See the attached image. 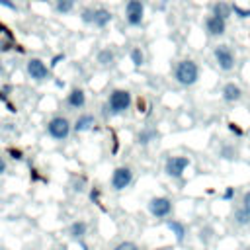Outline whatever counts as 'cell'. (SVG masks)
<instances>
[{"label": "cell", "instance_id": "cell-1", "mask_svg": "<svg viewBox=\"0 0 250 250\" xmlns=\"http://www.w3.org/2000/svg\"><path fill=\"white\" fill-rule=\"evenodd\" d=\"M174 78H176V82L182 84V86H193V84L199 80V66H197L193 61L184 59V61H180V62L176 64V68H174Z\"/></svg>", "mask_w": 250, "mask_h": 250}, {"label": "cell", "instance_id": "cell-2", "mask_svg": "<svg viewBox=\"0 0 250 250\" xmlns=\"http://www.w3.org/2000/svg\"><path fill=\"white\" fill-rule=\"evenodd\" d=\"M133 100H131V94L127 90H121V88H115L109 92L107 96V109L111 113H123L131 107Z\"/></svg>", "mask_w": 250, "mask_h": 250}, {"label": "cell", "instance_id": "cell-3", "mask_svg": "<svg viewBox=\"0 0 250 250\" xmlns=\"http://www.w3.org/2000/svg\"><path fill=\"white\" fill-rule=\"evenodd\" d=\"M47 133L55 141H64L70 135V121L64 115H55L47 123Z\"/></svg>", "mask_w": 250, "mask_h": 250}, {"label": "cell", "instance_id": "cell-4", "mask_svg": "<svg viewBox=\"0 0 250 250\" xmlns=\"http://www.w3.org/2000/svg\"><path fill=\"white\" fill-rule=\"evenodd\" d=\"M213 57H215V61H217V64H219L221 70L229 72V70L234 68L236 59H234V51L229 45H217L213 49Z\"/></svg>", "mask_w": 250, "mask_h": 250}, {"label": "cell", "instance_id": "cell-5", "mask_svg": "<svg viewBox=\"0 0 250 250\" xmlns=\"http://www.w3.org/2000/svg\"><path fill=\"white\" fill-rule=\"evenodd\" d=\"M146 209L152 217L156 219H166L170 213H172V201L170 197H164V195H156L152 197L148 203H146Z\"/></svg>", "mask_w": 250, "mask_h": 250}, {"label": "cell", "instance_id": "cell-6", "mask_svg": "<svg viewBox=\"0 0 250 250\" xmlns=\"http://www.w3.org/2000/svg\"><path fill=\"white\" fill-rule=\"evenodd\" d=\"M143 18H145V6L141 0H129L125 4V20L129 25L137 27L143 23Z\"/></svg>", "mask_w": 250, "mask_h": 250}, {"label": "cell", "instance_id": "cell-7", "mask_svg": "<svg viewBox=\"0 0 250 250\" xmlns=\"http://www.w3.org/2000/svg\"><path fill=\"white\" fill-rule=\"evenodd\" d=\"M189 166V158L188 156H170L164 164V172L170 178H182L186 168Z\"/></svg>", "mask_w": 250, "mask_h": 250}, {"label": "cell", "instance_id": "cell-8", "mask_svg": "<svg viewBox=\"0 0 250 250\" xmlns=\"http://www.w3.org/2000/svg\"><path fill=\"white\" fill-rule=\"evenodd\" d=\"M133 182V170L127 166H117L111 172V188L115 191H121L125 188H129V184Z\"/></svg>", "mask_w": 250, "mask_h": 250}, {"label": "cell", "instance_id": "cell-9", "mask_svg": "<svg viewBox=\"0 0 250 250\" xmlns=\"http://www.w3.org/2000/svg\"><path fill=\"white\" fill-rule=\"evenodd\" d=\"M25 70H27V76L33 78V80H45L49 76V66L41 61V59H29L27 64H25Z\"/></svg>", "mask_w": 250, "mask_h": 250}, {"label": "cell", "instance_id": "cell-10", "mask_svg": "<svg viewBox=\"0 0 250 250\" xmlns=\"http://www.w3.org/2000/svg\"><path fill=\"white\" fill-rule=\"evenodd\" d=\"M225 29H227V21L225 20H221V18H217L213 14L205 18V31L211 37H221L225 33Z\"/></svg>", "mask_w": 250, "mask_h": 250}, {"label": "cell", "instance_id": "cell-11", "mask_svg": "<svg viewBox=\"0 0 250 250\" xmlns=\"http://www.w3.org/2000/svg\"><path fill=\"white\" fill-rule=\"evenodd\" d=\"M66 104H68L70 107H74V109L84 107V104H86V92H84L82 88H74V90H70V94L66 96Z\"/></svg>", "mask_w": 250, "mask_h": 250}, {"label": "cell", "instance_id": "cell-12", "mask_svg": "<svg viewBox=\"0 0 250 250\" xmlns=\"http://www.w3.org/2000/svg\"><path fill=\"white\" fill-rule=\"evenodd\" d=\"M113 20V14L107 8H94V23L96 27H105Z\"/></svg>", "mask_w": 250, "mask_h": 250}, {"label": "cell", "instance_id": "cell-13", "mask_svg": "<svg viewBox=\"0 0 250 250\" xmlns=\"http://www.w3.org/2000/svg\"><path fill=\"white\" fill-rule=\"evenodd\" d=\"M92 125H94V115H92V113H82V115L74 121L72 131H74V133H84V131H90Z\"/></svg>", "mask_w": 250, "mask_h": 250}, {"label": "cell", "instance_id": "cell-14", "mask_svg": "<svg viewBox=\"0 0 250 250\" xmlns=\"http://www.w3.org/2000/svg\"><path fill=\"white\" fill-rule=\"evenodd\" d=\"M211 14L213 16H217V18H221V20H229V16L232 14V6L230 4H227V2H213V6H211Z\"/></svg>", "mask_w": 250, "mask_h": 250}, {"label": "cell", "instance_id": "cell-15", "mask_svg": "<svg viewBox=\"0 0 250 250\" xmlns=\"http://www.w3.org/2000/svg\"><path fill=\"white\" fill-rule=\"evenodd\" d=\"M240 96H242V90H240V86H238V84L229 82V84H225V86H223V98H225L227 102H238V100H240Z\"/></svg>", "mask_w": 250, "mask_h": 250}, {"label": "cell", "instance_id": "cell-16", "mask_svg": "<svg viewBox=\"0 0 250 250\" xmlns=\"http://www.w3.org/2000/svg\"><path fill=\"white\" fill-rule=\"evenodd\" d=\"M86 232H88V225L84 223V221H72L70 223V227H68V234H70V238H76V240H82L84 236H86Z\"/></svg>", "mask_w": 250, "mask_h": 250}, {"label": "cell", "instance_id": "cell-17", "mask_svg": "<svg viewBox=\"0 0 250 250\" xmlns=\"http://www.w3.org/2000/svg\"><path fill=\"white\" fill-rule=\"evenodd\" d=\"M166 225H168V229L172 230L176 242H184V240H186L188 230H186V225H184V223H180V221H168Z\"/></svg>", "mask_w": 250, "mask_h": 250}, {"label": "cell", "instance_id": "cell-18", "mask_svg": "<svg viewBox=\"0 0 250 250\" xmlns=\"http://www.w3.org/2000/svg\"><path fill=\"white\" fill-rule=\"evenodd\" d=\"M154 139H156V129H152V127H145V129H141L139 135H137L139 145H148V143H152Z\"/></svg>", "mask_w": 250, "mask_h": 250}, {"label": "cell", "instance_id": "cell-19", "mask_svg": "<svg viewBox=\"0 0 250 250\" xmlns=\"http://www.w3.org/2000/svg\"><path fill=\"white\" fill-rule=\"evenodd\" d=\"M96 62L98 64H102V66H107V64H111L113 62V51L111 49H100L98 51V55H96Z\"/></svg>", "mask_w": 250, "mask_h": 250}, {"label": "cell", "instance_id": "cell-20", "mask_svg": "<svg viewBox=\"0 0 250 250\" xmlns=\"http://www.w3.org/2000/svg\"><path fill=\"white\" fill-rule=\"evenodd\" d=\"M72 8H74V0H57L55 4V10L59 14H70Z\"/></svg>", "mask_w": 250, "mask_h": 250}, {"label": "cell", "instance_id": "cell-21", "mask_svg": "<svg viewBox=\"0 0 250 250\" xmlns=\"http://www.w3.org/2000/svg\"><path fill=\"white\" fill-rule=\"evenodd\" d=\"M129 59H131V62H133L135 66H141V64L145 62V55H143V51H141L139 47H135V49L129 53Z\"/></svg>", "mask_w": 250, "mask_h": 250}, {"label": "cell", "instance_id": "cell-22", "mask_svg": "<svg viewBox=\"0 0 250 250\" xmlns=\"http://www.w3.org/2000/svg\"><path fill=\"white\" fill-rule=\"evenodd\" d=\"M12 45H14L12 37H10L8 33H2V31H0V53H8V51L12 49Z\"/></svg>", "mask_w": 250, "mask_h": 250}, {"label": "cell", "instance_id": "cell-23", "mask_svg": "<svg viewBox=\"0 0 250 250\" xmlns=\"http://www.w3.org/2000/svg\"><path fill=\"white\" fill-rule=\"evenodd\" d=\"M234 221H236L238 225H250V215L240 207V209L234 211Z\"/></svg>", "mask_w": 250, "mask_h": 250}, {"label": "cell", "instance_id": "cell-24", "mask_svg": "<svg viewBox=\"0 0 250 250\" xmlns=\"http://www.w3.org/2000/svg\"><path fill=\"white\" fill-rule=\"evenodd\" d=\"M80 20H82V23L92 25V23H94V8H84V10L80 12Z\"/></svg>", "mask_w": 250, "mask_h": 250}, {"label": "cell", "instance_id": "cell-25", "mask_svg": "<svg viewBox=\"0 0 250 250\" xmlns=\"http://www.w3.org/2000/svg\"><path fill=\"white\" fill-rule=\"evenodd\" d=\"M113 250H141V248H139L135 242H131V240H123V242L115 244Z\"/></svg>", "mask_w": 250, "mask_h": 250}, {"label": "cell", "instance_id": "cell-26", "mask_svg": "<svg viewBox=\"0 0 250 250\" xmlns=\"http://www.w3.org/2000/svg\"><path fill=\"white\" fill-rule=\"evenodd\" d=\"M221 156H223V158H229V160L234 158V148H232V146H223V148H221Z\"/></svg>", "mask_w": 250, "mask_h": 250}, {"label": "cell", "instance_id": "cell-27", "mask_svg": "<svg viewBox=\"0 0 250 250\" xmlns=\"http://www.w3.org/2000/svg\"><path fill=\"white\" fill-rule=\"evenodd\" d=\"M242 209L250 215V189L244 193V197H242Z\"/></svg>", "mask_w": 250, "mask_h": 250}, {"label": "cell", "instance_id": "cell-28", "mask_svg": "<svg viewBox=\"0 0 250 250\" xmlns=\"http://www.w3.org/2000/svg\"><path fill=\"white\" fill-rule=\"evenodd\" d=\"M232 197H234V188H227V189L223 191V199H225V201H230Z\"/></svg>", "mask_w": 250, "mask_h": 250}, {"label": "cell", "instance_id": "cell-29", "mask_svg": "<svg viewBox=\"0 0 250 250\" xmlns=\"http://www.w3.org/2000/svg\"><path fill=\"white\" fill-rule=\"evenodd\" d=\"M232 12H236L240 18H250V10H240V8H236V6H232Z\"/></svg>", "mask_w": 250, "mask_h": 250}, {"label": "cell", "instance_id": "cell-30", "mask_svg": "<svg viewBox=\"0 0 250 250\" xmlns=\"http://www.w3.org/2000/svg\"><path fill=\"white\" fill-rule=\"evenodd\" d=\"M0 4H2V6H8L10 10H16V4H14L12 0H0Z\"/></svg>", "mask_w": 250, "mask_h": 250}, {"label": "cell", "instance_id": "cell-31", "mask_svg": "<svg viewBox=\"0 0 250 250\" xmlns=\"http://www.w3.org/2000/svg\"><path fill=\"white\" fill-rule=\"evenodd\" d=\"M4 172H6V160H4L2 156H0V176H2Z\"/></svg>", "mask_w": 250, "mask_h": 250}, {"label": "cell", "instance_id": "cell-32", "mask_svg": "<svg viewBox=\"0 0 250 250\" xmlns=\"http://www.w3.org/2000/svg\"><path fill=\"white\" fill-rule=\"evenodd\" d=\"M62 59V55H59V57H53V61H51V66H55V64H59V61Z\"/></svg>", "mask_w": 250, "mask_h": 250}, {"label": "cell", "instance_id": "cell-33", "mask_svg": "<svg viewBox=\"0 0 250 250\" xmlns=\"http://www.w3.org/2000/svg\"><path fill=\"white\" fill-rule=\"evenodd\" d=\"M4 72V64H2V61H0V74Z\"/></svg>", "mask_w": 250, "mask_h": 250}, {"label": "cell", "instance_id": "cell-34", "mask_svg": "<svg viewBox=\"0 0 250 250\" xmlns=\"http://www.w3.org/2000/svg\"><path fill=\"white\" fill-rule=\"evenodd\" d=\"M39 2H47V0H39Z\"/></svg>", "mask_w": 250, "mask_h": 250}, {"label": "cell", "instance_id": "cell-35", "mask_svg": "<svg viewBox=\"0 0 250 250\" xmlns=\"http://www.w3.org/2000/svg\"><path fill=\"white\" fill-rule=\"evenodd\" d=\"M244 250H250V246H248V248H244Z\"/></svg>", "mask_w": 250, "mask_h": 250}]
</instances>
